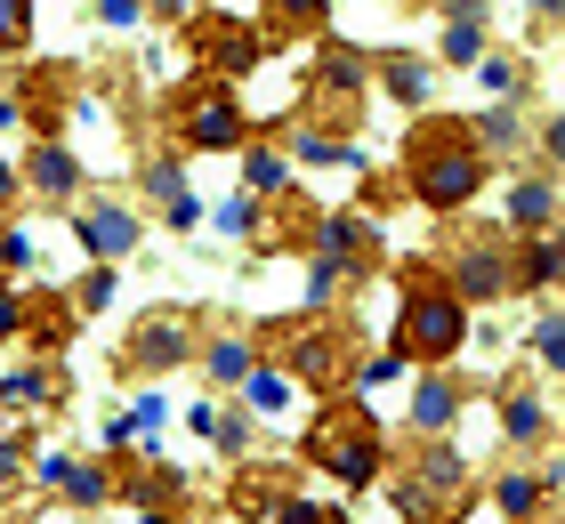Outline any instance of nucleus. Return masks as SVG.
Masks as SVG:
<instances>
[{
    "instance_id": "nucleus-1",
    "label": "nucleus",
    "mask_w": 565,
    "mask_h": 524,
    "mask_svg": "<svg viewBox=\"0 0 565 524\" xmlns=\"http://www.w3.org/2000/svg\"><path fill=\"white\" fill-rule=\"evenodd\" d=\"M484 170H493V162L477 153L469 121H460V114H445V121L420 114L413 138H404V170L396 178H404V194H413V202H428V210H445V218H452V210H469L484 194Z\"/></svg>"
},
{
    "instance_id": "nucleus-2",
    "label": "nucleus",
    "mask_w": 565,
    "mask_h": 524,
    "mask_svg": "<svg viewBox=\"0 0 565 524\" xmlns=\"http://www.w3.org/2000/svg\"><path fill=\"white\" fill-rule=\"evenodd\" d=\"M299 460L307 468H323L340 492H364L380 484V460H388V436H380V411L355 396V387H340V396H323L316 419H307V436H299Z\"/></svg>"
},
{
    "instance_id": "nucleus-3",
    "label": "nucleus",
    "mask_w": 565,
    "mask_h": 524,
    "mask_svg": "<svg viewBox=\"0 0 565 524\" xmlns=\"http://www.w3.org/2000/svg\"><path fill=\"white\" fill-rule=\"evenodd\" d=\"M396 291H404V307H396V347L413 355V363H428V372H436V363H452L460 347H469V331H477L469 314H477V307L452 299V282L436 275V258H404V267H396Z\"/></svg>"
},
{
    "instance_id": "nucleus-4",
    "label": "nucleus",
    "mask_w": 565,
    "mask_h": 524,
    "mask_svg": "<svg viewBox=\"0 0 565 524\" xmlns=\"http://www.w3.org/2000/svg\"><path fill=\"white\" fill-rule=\"evenodd\" d=\"M436 275L452 282L460 307H501V299H518V234H509V226L452 234L445 258H436Z\"/></svg>"
},
{
    "instance_id": "nucleus-5",
    "label": "nucleus",
    "mask_w": 565,
    "mask_h": 524,
    "mask_svg": "<svg viewBox=\"0 0 565 524\" xmlns=\"http://www.w3.org/2000/svg\"><path fill=\"white\" fill-rule=\"evenodd\" d=\"M202 347V314L194 307H146L130 331H121V355H114V372H130V379H162L178 372Z\"/></svg>"
},
{
    "instance_id": "nucleus-6",
    "label": "nucleus",
    "mask_w": 565,
    "mask_h": 524,
    "mask_svg": "<svg viewBox=\"0 0 565 524\" xmlns=\"http://www.w3.org/2000/svg\"><path fill=\"white\" fill-rule=\"evenodd\" d=\"M170 138L186 153H235L250 138V114H243V97L226 82H194V89L170 97Z\"/></svg>"
},
{
    "instance_id": "nucleus-7",
    "label": "nucleus",
    "mask_w": 565,
    "mask_h": 524,
    "mask_svg": "<svg viewBox=\"0 0 565 524\" xmlns=\"http://www.w3.org/2000/svg\"><path fill=\"white\" fill-rule=\"evenodd\" d=\"M275 372L291 387H316V396H340V387H355V339L340 323H316V331H275Z\"/></svg>"
},
{
    "instance_id": "nucleus-8",
    "label": "nucleus",
    "mask_w": 565,
    "mask_h": 524,
    "mask_svg": "<svg viewBox=\"0 0 565 524\" xmlns=\"http://www.w3.org/2000/svg\"><path fill=\"white\" fill-rule=\"evenodd\" d=\"M186 57L211 65L218 82H235V73H259V57H275V41H267V24H250V17L194 9L186 17Z\"/></svg>"
},
{
    "instance_id": "nucleus-9",
    "label": "nucleus",
    "mask_w": 565,
    "mask_h": 524,
    "mask_svg": "<svg viewBox=\"0 0 565 524\" xmlns=\"http://www.w3.org/2000/svg\"><path fill=\"white\" fill-rule=\"evenodd\" d=\"M460 492H469V460L452 452L445 436H420V452H413V477H396V509L413 516V524H436Z\"/></svg>"
},
{
    "instance_id": "nucleus-10",
    "label": "nucleus",
    "mask_w": 565,
    "mask_h": 524,
    "mask_svg": "<svg viewBox=\"0 0 565 524\" xmlns=\"http://www.w3.org/2000/svg\"><path fill=\"white\" fill-rule=\"evenodd\" d=\"M307 243H316V258L340 282H364V275H380V243H388V234H380L372 210H331V218L307 226Z\"/></svg>"
},
{
    "instance_id": "nucleus-11",
    "label": "nucleus",
    "mask_w": 565,
    "mask_h": 524,
    "mask_svg": "<svg viewBox=\"0 0 565 524\" xmlns=\"http://www.w3.org/2000/svg\"><path fill=\"white\" fill-rule=\"evenodd\" d=\"M73 226H82V243L89 258H106V267H121V258L138 250V210L130 202H114V194H89V202H73Z\"/></svg>"
},
{
    "instance_id": "nucleus-12",
    "label": "nucleus",
    "mask_w": 565,
    "mask_h": 524,
    "mask_svg": "<svg viewBox=\"0 0 565 524\" xmlns=\"http://www.w3.org/2000/svg\"><path fill=\"white\" fill-rule=\"evenodd\" d=\"M493 419H501V436H509V452H550V436H557V411H550V387H518L509 379L501 396H493Z\"/></svg>"
},
{
    "instance_id": "nucleus-13",
    "label": "nucleus",
    "mask_w": 565,
    "mask_h": 524,
    "mask_svg": "<svg viewBox=\"0 0 565 524\" xmlns=\"http://www.w3.org/2000/svg\"><path fill=\"white\" fill-rule=\"evenodd\" d=\"M550 501H557V468H501L493 477V509L501 524H542L550 516Z\"/></svg>"
},
{
    "instance_id": "nucleus-14",
    "label": "nucleus",
    "mask_w": 565,
    "mask_h": 524,
    "mask_svg": "<svg viewBox=\"0 0 565 524\" xmlns=\"http://www.w3.org/2000/svg\"><path fill=\"white\" fill-rule=\"evenodd\" d=\"M24 194H41V202H73L82 194V162H73V146L57 138H33V153H24Z\"/></svg>"
},
{
    "instance_id": "nucleus-15",
    "label": "nucleus",
    "mask_w": 565,
    "mask_h": 524,
    "mask_svg": "<svg viewBox=\"0 0 565 524\" xmlns=\"http://www.w3.org/2000/svg\"><path fill=\"white\" fill-rule=\"evenodd\" d=\"M33 477H41L49 492H65L73 509H106V501H114L106 468H89V460H73V452H41V460H33Z\"/></svg>"
},
{
    "instance_id": "nucleus-16",
    "label": "nucleus",
    "mask_w": 565,
    "mask_h": 524,
    "mask_svg": "<svg viewBox=\"0 0 565 524\" xmlns=\"http://www.w3.org/2000/svg\"><path fill=\"white\" fill-rule=\"evenodd\" d=\"M364 82H372V57H364V49H348V41H323V49H316V105L364 97Z\"/></svg>"
},
{
    "instance_id": "nucleus-17",
    "label": "nucleus",
    "mask_w": 565,
    "mask_h": 524,
    "mask_svg": "<svg viewBox=\"0 0 565 524\" xmlns=\"http://www.w3.org/2000/svg\"><path fill=\"white\" fill-rule=\"evenodd\" d=\"M509 234H557V178L550 170H533V178H518L509 186V218H501Z\"/></svg>"
},
{
    "instance_id": "nucleus-18",
    "label": "nucleus",
    "mask_w": 565,
    "mask_h": 524,
    "mask_svg": "<svg viewBox=\"0 0 565 524\" xmlns=\"http://www.w3.org/2000/svg\"><path fill=\"white\" fill-rule=\"evenodd\" d=\"M460 387L469 379H452V363H436V372L413 387V436H445L452 419H460Z\"/></svg>"
},
{
    "instance_id": "nucleus-19",
    "label": "nucleus",
    "mask_w": 565,
    "mask_h": 524,
    "mask_svg": "<svg viewBox=\"0 0 565 524\" xmlns=\"http://www.w3.org/2000/svg\"><path fill=\"white\" fill-rule=\"evenodd\" d=\"M57 404H65V372H49V363H17L0 379V411H57Z\"/></svg>"
},
{
    "instance_id": "nucleus-20",
    "label": "nucleus",
    "mask_w": 565,
    "mask_h": 524,
    "mask_svg": "<svg viewBox=\"0 0 565 524\" xmlns=\"http://www.w3.org/2000/svg\"><path fill=\"white\" fill-rule=\"evenodd\" d=\"M372 82L388 89L396 105H428V89H436V73H428V57H413V49H388V57H372Z\"/></svg>"
},
{
    "instance_id": "nucleus-21",
    "label": "nucleus",
    "mask_w": 565,
    "mask_h": 524,
    "mask_svg": "<svg viewBox=\"0 0 565 524\" xmlns=\"http://www.w3.org/2000/svg\"><path fill=\"white\" fill-rule=\"evenodd\" d=\"M291 162H307V170H364V153H355L348 138H331V129H316V121H291Z\"/></svg>"
},
{
    "instance_id": "nucleus-22",
    "label": "nucleus",
    "mask_w": 565,
    "mask_h": 524,
    "mask_svg": "<svg viewBox=\"0 0 565 524\" xmlns=\"http://www.w3.org/2000/svg\"><path fill=\"white\" fill-rule=\"evenodd\" d=\"M146 194L162 202V218H170V226H194V218H202L194 194H186V170H178V153H153V162H146Z\"/></svg>"
},
{
    "instance_id": "nucleus-23",
    "label": "nucleus",
    "mask_w": 565,
    "mask_h": 524,
    "mask_svg": "<svg viewBox=\"0 0 565 524\" xmlns=\"http://www.w3.org/2000/svg\"><path fill=\"white\" fill-rule=\"evenodd\" d=\"M24 323H33V355H65L73 339H82V314H73V299H41V307H24Z\"/></svg>"
},
{
    "instance_id": "nucleus-24",
    "label": "nucleus",
    "mask_w": 565,
    "mask_h": 524,
    "mask_svg": "<svg viewBox=\"0 0 565 524\" xmlns=\"http://www.w3.org/2000/svg\"><path fill=\"white\" fill-rule=\"evenodd\" d=\"M469 138H477V153H484V162H501V153H518L525 146V114H518V105H484V114L469 121Z\"/></svg>"
},
{
    "instance_id": "nucleus-25",
    "label": "nucleus",
    "mask_w": 565,
    "mask_h": 524,
    "mask_svg": "<svg viewBox=\"0 0 565 524\" xmlns=\"http://www.w3.org/2000/svg\"><path fill=\"white\" fill-rule=\"evenodd\" d=\"M557 234H518V291H557Z\"/></svg>"
},
{
    "instance_id": "nucleus-26",
    "label": "nucleus",
    "mask_w": 565,
    "mask_h": 524,
    "mask_svg": "<svg viewBox=\"0 0 565 524\" xmlns=\"http://www.w3.org/2000/svg\"><path fill=\"white\" fill-rule=\"evenodd\" d=\"M291 492H299L291 477H267V468H243V477H235V492H226V501H235L243 516H275L282 501H291Z\"/></svg>"
},
{
    "instance_id": "nucleus-27",
    "label": "nucleus",
    "mask_w": 565,
    "mask_h": 524,
    "mask_svg": "<svg viewBox=\"0 0 565 524\" xmlns=\"http://www.w3.org/2000/svg\"><path fill=\"white\" fill-rule=\"evenodd\" d=\"M194 355H202V372H211L218 387H235V379L250 372V339H243V331H218V339H202Z\"/></svg>"
},
{
    "instance_id": "nucleus-28",
    "label": "nucleus",
    "mask_w": 565,
    "mask_h": 524,
    "mask_svg": "<svg viewBox=\"0 0 565 524\" xmlns=\"http://www.w3.org/2000/svg\"><path fill=\"white\" fill-rule=\"evenodd\" d=\"M282 186H291V162H282L275 146H243V194L267 202V194H282Z\"/></svg>"
},
{
    "instance_id": "nucleus-29",
    "label": "nucleus",
    "mask_w": 565,
    "mask_h": 524,
    "mask_svg": "<svg viewBox=\"0 0 565 524\" xmlns=\"http://www.w3.org/2000/svg\"><path fill=\"white\" fill-rule=\"evenodd\" d=\"M235 387H243V404H250V411H267V419H275V411H291V379H282L275 363H250Z\"/></svg>"
},
{
    "instance_id": "nucleus-30",
    "label": "nucleus",
    "mask_w": 565,
    "mask_h": 524,
    "mask_svg": "<svg viewBox=\"0 0 565 524\" xmlns=\"http://www.w3.org/2000/svg\"><path fill=\"white\" fill-rule=\"evenodd\" d=\"M484 57V17H445V41H436V65H477Z\"/></svg>"
},
{
    "instance_id": "nucleus-31",
    "label": "nucleus",
    "mask_w": 565,
    "mask_h": 524,
    "mask_svg": "<svg viewBox=\"0 0 565 524\" xmlns=\"http://www.w3.org/2000/svg\"><path fill=\"white\" fill-rule=\"evenodd\" d=\"M477 73H484V89H493V97H509V105H518V97L533 89V65L518 57V49H501V57H477Z\"/></svg>"
},
{
    "instance_id": "nucleus-32",
    "label": "nucleus",
    "mask_w": 565,
    "mask_h": 524,
    "mask_svg": "<svg viewBox=\"0 0 565 524\" xmlns=\"http://www.w3.org/2000/svg\"><path fill=\"white\" fill-rule=\"evenodd\" d=\"M323 17H331V0H275V17H267V41L282 49V33H323Z\"/></svg>"
},
{
    "instance_id": "nucleus-33",
    "label": "nucleus",
    "mask_w": 565,
    "mask_h": 524,
    "mask_svg": "<svg viewBox=\"0 0 565 524\" xmlns=\"http://www.w3.org/2000/svg\"><path fill=\"white\" fill-rule=\"evenodd\" d=\"M267 524H348V509H340V501H307V492H291V501H282Z\"/></svg>"
},
{
    "instance_id": "nucleus-34",
    "label": "nucleus",
    "mask_w": 565,
    "mask_h": 524,
    "mask_svg": "<svg viewBox=\"0 0 565 524\" xmlns=\"http://www.w3.org/2000/svg\"><path fill=\"white\" fill-rule=\"evenodd\" d=\"M24 41H33V0H0V57H17Z\"/></svg>"
},
{
    "instance_id": "nucleus-35",
    "label": "nucleus",
    "mask_w": 565,
    "mask_h": 524,
    "mask_svg": "<svg viewBox=\"0 0 565 524\" xmlns=\"http://www.w3.org/2000/svg\"><path fill=\"white\" fill-rule=\"evenodd\" d=\"M106 307H114V267L97 258V275L82 282V291H73V314H106Z\"/></svg>"
},
{
    "instance_id": "nucleus-36",
    "label": "nucleus",
    "mask_w": 565,
    "mask_h": 524,
    "mask_svg": "<svg viewBox=\"0 0 565 524\" xmlns=\"http://www.w3.org/2000/svg\"><path fill=\"white\" fill-rule=\"evenodd\" d=\"M557 323H565L557 307H542V314H533V355H542L550 372H557V355H565V331H557Z\"/></svg>"
},
{
    "instance_id": "nucleus-37",
    "label": "nucleus",
    "mask_w": 565,
    "mask_h": 524,
    "mask_svg": "<svg viewBox=\"0 0 565 524\" xmlns=\"http://www.w3.org/2000/svg\"><path fill=\"white\" fill-rule=\"evenodd\" d=\"M211 436H218V452L250 460V419H243V411H211Z\"/></svg>"
},
{
    "instance_id": "nucleus-38",
    "label": "nucleus",
    "mask_w": 565,
    "mask_h": 524,
    "mask_svg": "<svg viewBox=\"0 0 565 524\" xmlns=\"http://www.w3.org/2000/svg\"><path fill=\"white\" fill-rule=\"evenodd\" d=\"M24 267H33V234H24V226H0V282L24 275Z\"/></svg>"
},
{
    "instance_id": "nucleus-39",
    "label": "nucleus",
    "mask_w": 565,
    "mask_h": 524,
    "mask_svg": "<svg viewBox=\"0 0 565 524\" xmlns=\"http://www.w3.org/2000/svg\"><path fill=\"white\" fill-rule=\"evenodd\" d=\"M138 17H146V0H97V24H106V33H130Z\"/></svg>"
},
{
    "instance_id": "nucleus-40",
    "label": "nucleus",
    "mask_w": 565,
    "mask_h": 524,
    "mask_svg": "<svg viewBox=\"0 0 565 524\" xmlns=\"http://www.w3.org/2000/svg\"><path fill=\"white\" fill-rule=\"evenodd\" d=\"M130 419H138V436H153V428H162V419H170V396H162V387H146Z\"/></svg>"
},
{
    "instance_id": "nucleus-41",
    "label": "nucleus",
    "mask_w": 565,
    "mask_h": 524,
    "mask_svg": "<svg viewBox=\"0 0 565 524\" xmlns=\"http://www.w3.org/2000/svg\"><path fill=\"white\" fill-rule=\"evenodd\" d=\"M331 299H340V275L316 258V267H307V307H331Z\"/></svg>"
},
{
    "instance_id": "nucleus-42",
    "label": "nucleus",
    "mask_w": 565,
    "mask_h": 524,
    "mask_svg": "<svg viewBox=\"0 0 565 524\" xmlns=\"http://www.w3.org/2000/svg\"><path fill=\"white\" fill-rule=\"evenodd\" d=\"M130 443H138V419H130V411H114V419H106V460H121Z\"/></svg>"
},
{
    "instance_id": "nucleus-43",
    "label": "nucleus",
    "mask_w": 565,
    "mask_h": 524,
    "mask_svg": "<svg viewBox=\"0 0 565 524\" xmlns=\"http://www.w3.org/2000/svg\"><path fill=\"white\" fill-rule=\"evenodd\" d=\"M17 477H24V452H17V436H9V428H0V492H9Z\"/></svg>"
},
{
    "instance_id": "nucleus-44",
    "label": "nucleus",
    "mask_w": 565,
    "mask_h": 524,
    "mask_svg": "<svg viewBox=\"0 0 565 524\" xmlns=\"http://www.w3.org/2000/svg\"><path fill=\"white\" fill-rule=\"evenodd\" d=\"M17 331H24V299L0 282V339H17Z\"/></svg>"
},
{
    "instance_id": "nucleus-45",
    "label": "nucleus",
    "mask_w": 565,
    "mask_h": 524,
    "mask_svg": "<svg viewBox=\"0 0 565 524\" xmlns=\"http://www.w3.org/2000/svg\"><path fill=\"white\" fill-rule=\"evenodd\" d=\"M17 202H24V178H17V162H0V218H9Z\"/></svg>"
},
{
    "instance_id": "nucleus-46",
    "label": "nucleus",
    "mask_w": 565,
    "mask_h": 524,
    "mask_svg": "<svg viewBox=\"0 0 565 524\" xmlns=\"http://www.w3.org/2000/svg\"><path fill=\"white\" fill-rule=\"evenodd\" d=\"M146 17H162V24H186V17H194V0H146Z\"/></svg>"
},
{
    "instance_id": "nucleus-47",
    "label": "nucleus",
    "mask_w": 565,
    "mask_h": 524,
    "mask_svg": "<svg viewBox=\"0 0 565 524\" xmlns=\"http://www.w3.org/2000/svg\"><path fill=\"white\" fill-rule=\"evenodd\" d=\"M17 121H24V97H17V89H0V129H17Z\"/></svg>"
},
{
    "instance_id": "nucleus-48",
    "label": "nucleus",
    "mask_w": 565,
    "mask_h": 524,
    "mask_svg": "<svg viewBox=\"0 0 565 524\" xmlns=\"http://www.w3.org/2000/svg\"><path fill=\"white\" fill-rule=\"evenodd\" d=\"M557 9H565V0H533V17H542V24H557Z\"/></svg>"
},
{
    "instance_id": "nucleus-49",
    "label": "nucleus",
    "mask_w": 565,
    "mask_h": 524,
    "mask_svg": "<svg viewBox=\"0 0 565 524\" xmlns=\"http://www.w3.org/2000/svg\"><path fill=\"white\" fill-rule=\"evenodd\" d=\"M404 9H428V0H404Z\"/></svg>"
}]
</instances>
